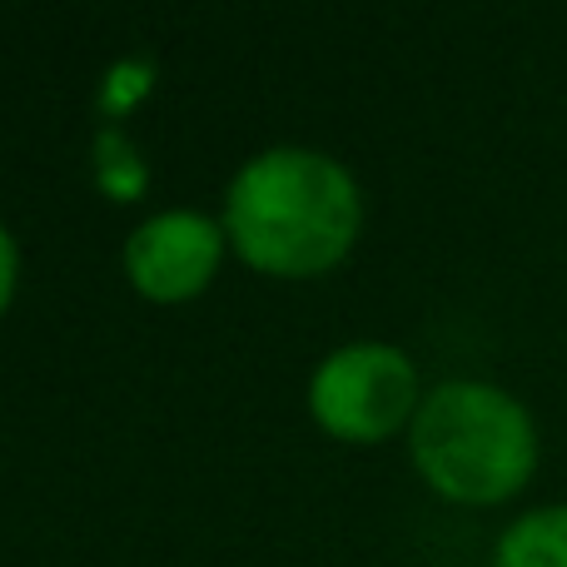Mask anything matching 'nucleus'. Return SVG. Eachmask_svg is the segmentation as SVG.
Instances as JSON below:
<instances>
[{
    "instance_id": "423d86ee",
    "label": "nucleus",
    "mask_w": 567,
    "mask_h": 567,
    "mask_svg": "<svg viewBox=\"0 0 567 567\" xmlns=\"http://www.w3.org/2000/svg\"><path fill=\"white\" fill-rule=\"evenodd\" d=\"M95 165H100V189L115 199H135L145 189V165L130 150V140L120 130H100L95 140Z\"/></svg>"
},
{
    "instance_id": "7ed1b4c3",
    "label": "nucleus",
    "mask_w": 567,
    "mask_h": 567,
    "mask_svg": "<svg viewBox=\"0 0 567 567\" xmlns=\"http://www.w3.org/2000/svg\"><path fill=\"white\" fill-rule=\"evenodd\" d=\"M423 393L419 369L393 343H343L313 369L309 409L343 443H379L413 423Z\"/></svg>"
},
{
    "instance_id": "f03ea898",
    "label": "nucleus",
    "mask_w": 567,
    "mask_h": 567,
    "mask_svg": "<svg viewBox=\"0 0 567 567\" xmlns=\"http://www.w3.org/2000/svg\"><path fill=\"white\" fill-rule=\"evenodd\" d=\"M409 453L433 493L468 508H493L528 488L538 468V429L508 389L449 379L413 413Z\"/></svg>"
},
{
    "instance_id": "39448f33",
    "label": "nucleus",
    "mask_w": 567,
    "mask_h": 567,
    "mask_svg": "<svg viewBox=\"0 0 567 567\" xmlns=\"http://www.w3.org/2000/svg\"><path fill=\"white\" fill-rule=\"evenodd\" d=\"M493 567H567V503L513 518L498 538Z\"/></svg>"
},
{
    "instance_id": "20e7f679",
    "label": "nucleus",
    "mask_w": 567,
    "mask_h": 567,
    "mask_svg": "<svg viewBox=\"0 0 567 567\" xmlns=\"http://www.w3.org/2000/svg\"><path fill=\"white\" fill-rule=\"evenodd\" d=\"M225 225L195 209H165L145 219L125 245V275L145 299L155 303H185L209 289L225 259Z\"/></svg>"
},
{
    "instance_id": "0eeeda50",
    "label": "nucleus",
    "mask_w": 567,
    "mask_h": 567,
    "mask_svg": "<svg viewBox=\"0 0 567 567\" xmlns=\"http://www.w3.org/2000/svg\"><path fill=\"white\" fill-rule=\"evenodd\" d=\"M16 269H20V255H16V239L10 229L0 225V313H6L10 293H16Z\"/></svg>"
},
{
    "instance_id": "f257e3e1",
    "label": "nucleus",
    "mask_w": 567,
    "mask_h": 567,
    "mask_svg": "<svg viewBox=\"0 0 567 567\" xmlns=\"http://www.w3.org/2000/svg\"><path fill=\"white\" fill-rule=\"evenodd\" d=\"M359 219L363 199L349 169L299 145L255 155L225 195V235L235 255L275 279L333 269L359 239Z\"/></svg>"
}]
</instances>
